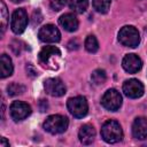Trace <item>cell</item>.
<instances>
[{
	"instance_id": "15",
	"label": "cell",
	"mask_w": 147,
	"mask_h": 147,
	"mask_svg": "<svg viewBox=\"0 0 147 147\" xmlns=\"http://www.w3.org/2000/svg\"><path fill=\"white\" fill-rule=\"evenodd\" d=\"M59 23H60V25L64 30H67L69 32H74L78 28V20H77V17L74 14H70V13L62 15L59 18Z\"/></svg>"
},
{
	"instance_id": "20",
	"label": "cell",
	"mask_w": 147,
	"mask_h": 147,
	"mask_svg": "<svg viewBox=\"0 0 147 147\" xmlns=\"http://www.w3.org/2000/svg\"><path fill=\"white\" fill-rule=\"evenodd\" d=\"M93 7L96 11L105 14L110 7V0H93Z\"/></svg>"
},
{
	"instance_id": "1",
	"label": "cell",
	"mask_w": 147,
	"mask_h": 147,
	"mask_svg": "<svg viewBox=\"0 0 147 147\" xmlns=\"http://www.w3.org/2000/svg\"><path fill=\"white\" fill-rule=\"evenodd\" d=\"M101 137L105 141L109 144H115L122 140L123 131L118 122L116 121H107L101 127Z\"/></svg>"
},
{
	"instance_id": "18",
	"label": "cell",
	"mask_w": 147,
	"mask_h": 147,
	"mask_svg": "<svg viewBox=\"0 0 147 147\" xmlns=\"http://www.w3.org/2000/svg\"><path fill=\"white\" fill-rule=\"evenodd\" d=\"M85 48L87 52L90 53H95L99 49V42L96 40V38L94 36H87V38L85 39Z\"/></svg>"
},
{
	"instance_id": "12",
	"label": "cell",
	"mask_w": 147,
	"mask_h": 147,
	"mask_svg": "<svg viewBox=\"0 0 147 147\" xmlns=\"http://www.w3.org/2000/svg\"><path fill=\"white\" fill-rule=\"evenodd\" d=\"M122 65H123L124 70L127 71L129 74H136L141 69L142 62H141V60L138 55L127 54V55L124 56V59L122 61Z\"/></svg>"
},
{
	"instance_id": "14",
	"label": "cell",
	"mask_w": 147,
	"mask_h": 147,
	"mask_svg": "<svg viewBox=\"0 0 147 147\" xmlns=\"http://www.w3.org/2000/svg\"><path fill=\"white\" fill-rule=\"evenodd\" d=\"M78 137H79V140H80V142L83 145H90V144H92L94 141L95 130H94V127L92 125L85 124L79 129Z\"/></svg>"
},
{
	"instance_id": "21",
	"label": "cell",
	"mask_w": 147,
	"mask_h": 147,
	"mask_svg": "<svg viewBox=\"0 0 147 147\" xmlns=\"http://www.w3.org/2000/svg\"><path fill=\"white\" fill-rule=\"evenodd\" d=\"M25 91V87L18 83H11L7 86V92L9 95L11 96H15V95H18V94H22L23 92Z\"/></svg>"
},
{
	"instance_id": "10",
	"label": "cell",
	"mask_w": 147,
	"mask_h": 147,
	"mask_svg": "<svg viewBox=\"0 0 147 147\" xmlns=\"http://www.w3.org/2000/svg\"><path fill=\"white\" fill-rule=\"evenodd\" d=\"M123 92L129 98H140L144 94V85L138 79H129L123 84Z\"/></svg>"
},
{
	"instance_id": "6",
	"label": "cell",
	"mask_w": 147,
	"mask_h": 147,
	"mask_svg": "<svg viewBox=\"0 0 147 147\" xmlns=\"http://www.w3.org/2000/svg\"><path fill=\"white\" fill-rule=\"evenodd\" d=\"M101 103L106 109L110 111H116L122 106V96L118 91L110 88L103 94L101 99Z\"/></svg>"
},
{
	"instance_id": "16",
	"label": "cell",
	"mask_w": 147,
	"mask_h": 147,
	"mask_svg": "<svg viewBox=\"0 0 147 147\" xmlns=\"http://www.w3.org/2000/svg\"><path fill=\"white\" fill-rule=\"evenodd\" d=\"M13 63L8 55L2 54L0 57V76L1 78H6L13 74Z\"/></svg>"
},
{
	"instance_id": "27",
	"label": "cell",
	"mask_w": 147,
	"mask_h": 147,
	"mask_svg": "<svg viewBox=\"0 0 147 147\" xmlns=\"http://www.w3.org/2000/svg\"><path fill=\"white\" fill-rule=\"evenodd\" d=\"M9 146V142H7L6 138H1V142H0V147H7Z\"/></svg>"
},
{
	"instance_id": "13",
	"label": "cell",
	"mask_w": 147,
	"mask_h": 147,
	"mask_svg": "<svg viewBox=\"0 0 147 147\" xmlns=\"http://www.w3.org/2000/svg\"><path fill=\"white\" fill-rule=\"evenodd\" d=\"M132 134L139 140H144L147 138V118L137 117L134 119L132 125Z\"/></svg>"
},
{
	"instance_id": "3",
	"label": "cell",
	"mask_w": 147,
	"mask_h": 147,
	"mask_svg": "<svg viewBox=\"0 0 147 147\" xmlns=\"http://www.w3.org/2000/svg\"><path fill=\"white\" fill-rule=\"evenodd\" d=\"M118 40L122 45L134 48L140 42V34L134 26L125 25L118 32Z\"/></svg>"
},
{
	"instance_id": "25",
	"label": "cell",
	"mask_w": 147,
	"mask_h": 147,
	"mask_svg": "<svg viewBox=\"0 0 147 147\" xmlns=\"http://www.w3.org/2000/svg\"><path fill=\"white\" fill-rule=\"evenodd\" d=\"M137 6L141 9V10H146L147 9V0H134Z\"/></svg>"
},
{
	"instance_id": "24",
	"label": "cell",
	"mask_w": 147,
	"mask_h": 147,
	"mask_svg": "<svg viewBox=\"0 0 147 147\" xmlns=\"http://www.w3.org/2000/svg\"><path fill=\"white\" fill-rule=\"evenodd\" d=\"M32 17H33V20H32V23H33V24H38V23L42 20V16H41V14H40L39 10H34Z\"/></svg>"
},
{
	"instance_id": "26",
	"label": "cell",
	"mask_w": 147,
	"mask_h": 147,
	"mask_svg": "<svg viewBox=\"0 0 147 147\" xmlns=\"http://www.w3.org/2000/svg\"><path fill=\"white\" fill-rule=\"evenodd\" d=\"M78 46H79V44H78L76 40H71V41L68 44L69 49H77V48H78Z\"/></svg>"
},
{
	"instance_id": "7",
	"label": "cell",
	"mask_w": 147,
	"mask_h": 147,
	"mask_svg": "<svg viewBox=\"0 0 147 147\" xmlns=\"http://www.w3.org/2000/svg\"><path fill=\"white\" fill-rule=\"evenodd\" d=\"M28 25V14L23 8H18L13 13L11 16V22H10V28L11 30L20 34L22 33Z\"/></svg>"
},
{
	"instance_id": "4",
	"label": "cell",
	"mask_w": 147,
	"mask_h": 147,
	"mask_svg": "<svg viewBox=\"0 0 147 147\" xmlns=\"http://www.w3.org/2000/svg\"><path fill=\"white\" fill-rule=\"evenodd\" d=\"M60 56H61V52L57 47H55V46H45L39 53V61L45 67L51 68L49 64H53V68L57 69L59 64L55 60L60 59Z\"/></svg>"
},
{
	"instance_id": "22",
	"label": "cell",
	"mask_w": 147,
	"mask_h": 147,
	"mask_svg": "<svg viewBox=\"0 0 147 147\" xmlns=\"http://www.w3.org/2000/svg\"><path fill=\"white\" fill-rule=\"evenodd\" d=\"M1 5V32L3 33L5 32V29H6V25H7V21H8V13H7V7L5 5L3 1L0 2Z\"/></svg>"
},
{
	"instance_id": "9",
	"label": "cell",
	"mask_w": 147,
	"mask_h": 147,
	"mask_svg": "<svg viewBox=\"0 0 147 147\" xmlns=\"http://www.w3.org/2000/svg\"><path fill=\"white\" fill-rule=\"evenodd\" d=\"M45 91L52 96H62L65 93V86L60 78H48L44 83Z\"/></svg>"
},
{
	"instance_id": "23",
	"label": "cell",
	"mask_w": 147,
	"mask_h": 147,
	"mask_svg": "<svg viewBox=\"0 0 147 147\" xmlns=\"http://www.w3.org/2000/svg\"><path fill=\"white\" fill-rule=\"evenodd\" d=\"M67 3V0H49V5H51V8L55 11H59L61 10Z\"/></svg>"
},
{
	"instance_id": "17",
	"label": "cell",
	"mask_w": 147,
	"mask_h": 147,
	"mask_svg": "<svg viewBox=\"0 0 147 147\" xmlns=\"http://www.w3.org/2000/svg\"><path fill=\"white\" fill-rule=\"evenodd\" d=\"M69 6L74 11L83 14L87 9L88 0H69Z\"/></svg>"
},
{
	"instance_id": "8",
	"label": "cell",
	"mask_w": 147,
	"mask_h": 147,
	"mask_svg": "<svg viewBox=\"0 0 147 147\" xmlns=\"http://www.w3.org/2000/svg\"><path fill=\"white\" fill-rule=\"evenodd\" d=\"M38 37L44 42H57L61 39V33L56 26L47 24L39 30Z\"/></svg>"
},
{
	"instance_id": "19",
	"label": "cell",
	"mask_w": 147,
	"mask_h": 147,
	"mask_svg": "<svg viewBox=\"0 0 147 147\" xmlns=\"http://www.w3.org/2000/svg\"><path fill=\"white\" fill-rule=\"evenodd\" d=\"M91 78H92V82L95 84V85H102L106 79H107V75L105 72V70H101V69H96L92 72L91 75Z\"/></svg>"
},
{
	"instance_id": "2",
	"label": "cell",
	"mask_w": 147,
	"mask_h": 147,
	"mask_svg": "<svg viewBox=\"0 0 147 147\" xmlns=\"http://www.w3.org/2000/svg\"><path fill=\"white\" fill-rule=\"evenodd\" d=\"M68 125H69L68 118L62 115L48 116L46 118V121L44 122V129L52 134H57V133L64 132L68 129Z\"/></svg>"
},
{
	"instance_id": "5",
	"label": "cell",
	"mask_w": 147,
	"mask_h": 147,
	"mask_svg": "<svg viewBox=\"0 0 147 147\" xmlns=\"http://www.w3.org/2000/svg\"><path fill=\"white\" fill-rule=\"evenodd\" d=\"M69 111L77 118L84 117L88 111V105L84 96H75L70 98L67 102Z\"/></svg>"
},
{
	"instance_id": "28",
	"label": "cell",
	"mask_w": 147,
	"mask_h": 147,
	"mask_svg": "<svg viewBox=\"0 0 147 147\" xmlns=\"http://www.w3.org/2000/svg\"><path fill=\"white\" fill-rule=\"evenodd\" d=\"M13 2H22V1H24V0H11Z\"/></svg>"
},
{
	"instance_id": "11",
	"label": "cell",
	"mask_w": 147,
	"mask_h": 147,
	"mask_svg": "<svg viewBox=\"0 0 147 147\" xmlns=\"http://www.w3.org/2000/svg\"><path fill=\"white\" fill-rule=\"evenodd\" d=\"M31 114V107L22 101H14L10 106V115L15 121H22Z\"/></svg>"
}]
</instances>
